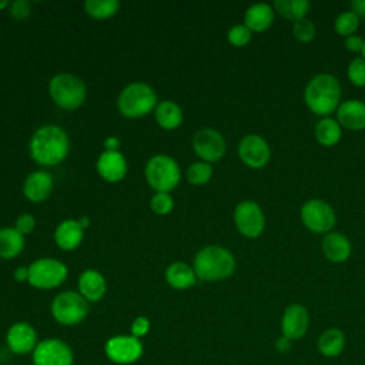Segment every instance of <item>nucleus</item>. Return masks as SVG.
<instances>
[{
    "label": "nucleus",
    "mask_w": 365,
    "mask_h": 365,
    "mask_svg": "<svg viewBox=\"0 0 365 365\" xmlns=\"http://www.w3.org/2000/svg\"><path fill=\"white\" fill-rule=\"evenodd\" d=\"M68 147V138L63 128L44 125L33 134L30 154L33 160L41 165H54L67 157Z\"/></svg>",
    "instance_id": "nucleus-1"
},
{
    "label": "nucleus",
    "mask_w": 365,
    "mask_h": 365,
    "mask_svg": "<svg viewBox=\"0 0 365 365\" xmlns=\"http://www.w3.org/2000/svg\"><path fill=\"white\" fill-rule=\"evenodd\" d=\"M339 81L331 74H317L308 83L304 98L309 110L318 115L332 113L339 103Z\"/></svg>",
    "instance_id": "nucleus-2"
},
{
    "label": "nucleus",
    "mask_w": 365,
    "mask_h": 365,
    "mask_svg": "<svg viewBox=\"0 0 365 365\" xmlns=\"http://www.w3.org/2000/svg\"><path fill=\"white\" fill-rule=\"evenodd\" d=\"M235 259L232 254L218 245H210L198 251L194 259V272L204 281H220L234 272Z\"/></svg>",
    "instance_id": "nucleus-3"
},
{
    "label": "nucleus",
    "mask_w": 365,
    "mask_h": 365,
    "mask_svg": "<svg viewBox=\"0 0 365 365\" xmlns=\"http://www.w3.org/2000/svg\"><path fill=\"white\" fill-rule=\"evenodd\" d=\"M157 104L154 90L144 83L127 86L118 97V110L124 117L138 118L148 114Z\"/></svg>",
    "instance_id": "nucleus-4"
},
{
    "label": "nucleus",
    "mask_w": 365,
    "mask_h": 365,
    "mask_svg": "<svg viewBox=\"0 0 365 365\" xmlns=\"http://www.w3.org/2000/svg\"><path fill=\"white\" fill-rule=\"evenodd\" d=\"M50 96L54 103L66 110H74L80 107L86 98V86L83 80L73 74H57L51 78Z\"/></svg>",
    "instance_id": "nucleus-5"
},
{
    "label": "nucleus",
    "mask_w": 365,
    "mask_h": 365,
    "mask_svg": "<svg viewBox=\"0 0 365 365\" xmlns=\"http://www.w3.org/2000/svg\"><path fill=\"white\" fill-rule=\"evenodd\" d=\"M180 168L168 155L158 154L148 160L145 165V178L157 192H168L180 182Z\"/></svg>",
    "instance_id": "nucleus-6"
},
{
    "label": "nucleus",
    "mask_w": 365,
    "mask_h": 365,
    "mask_svg": "<svg viewBox=\"0 0 365 365\" xmlns=\"http://www.w3.org/2000/svg\"><path fill=\"white\" fill-rule=\"evenodd\" d=\"M87 312V299L74 291H64L58 294L51 304V314L54 319L63 325H76L81 322Z\"/></svg>",
    "instance_id": "nucleus-7"
},
{
    "label": "nucleus",
    "mask_w": 365,
    "mask_h": 365,
    "mask_svg": "<svg viewBox=\"0 0 365 365\" xmlns=\"http://www.w3.org/2000/svg\"><path fill=\"white\" fill-rule=\"evenodd\" d=\"M67 278V267L56 258H40L29 267V282L34 288L50 289Z\"/></svg>",
    "instance_id": "nucleus-8"
},
{
    "label": "nucleus",
    "mask_w": 365,
    "mask_h": 365,
    "mask_svg": "<svg viewBox=\"0 0 365 365\" xmlns=\"http://www.w3.org/2000/svg\"><path fill=\"white\" fill-rule=\"evenodd\" d=\"M301 218L305 227L314 232H328L335 225V212L324 200H309L301 208Z\"/></svg>",
    "instance_id": "nucleus-9"
},
{
    "label": "nucleus",
    "mask_w": 365,
    "mask_h": 365,
    "mask_svg": "<svg viewBox=\"0 0 365 365\" xmlns=\"http://www.w3.org/2000/svg\"><path fill=\"white\" fill-rule=\"evenodd\" d=\"M106 355L115 364L127 365L135 362L143 355L140 338L133 335H115L106 342Z\"/></svg>",
    "instance_id": "nucleus-10"
},
{
    "label": "nucleus",
    "mask_w": 365,
    "mask_h": 365,
    "mask_svg": "<svg viewBox=\"0 0 365 365\" xmlns=\"http://www.w3.org/2000/svg\"><path fill=\"white\" fill-rule=\"evenodd\" d=\"M234 221L237 230L248 238L258 237L265 225L264 212L254 201L240 202L234 211Z\"/></svg>",
    "instance_id": "nucleus-11"
},
{
    "label": "nucleus",
    "mask_w": 365,
    "mask_h": 365,
    "mask_svg": "<svg viewBox=\"0 0 365 365\" xmlns=\"http://www.w3.org/2000/svg\"><path fill=\"white\" fill-rule=\"evenodd\" d=\"M33 362L34 365H71L73 351L60 339H44L34 348Z\"/></svg>",
    "instance_id": "nucleus-12"
},
{
    "label": "nucleus",
    "mask_w": 365,
    "mask_h": 365,
    "mask_svg": "<svg viewBox=\"0 0 365 365\" xmlns=\"http://www.w3.org/2000/svg\"><path fill=\"white\" fill-rule=\"evenodd\" d=\"M192 147L204 163L218 161L225 153V141L222 135L212 128H202L195 133Z\"/></svg>",
    "instance_id": "nucleus-13"
},
{
    "label": "nucleus",
    "mask_w": 365,
    "mask_h": 365,
    "mask_svg": "<svg viewBox=\"0 0 365 365\" xmlns=\"http://www.w3.org/2000/svg\"><path fill=\"white\" fill-rule=\"evenodd\" d=\"M238 154L248 167L261 168L268 163L271 151L269 145L261 135L248 134L241 140L238 145Z\"/></svg>",
    "instance_id": "nucleus-14"
},
{
    "label": "nucleus",
    "mask_w": 365,
    "mask_h": 365,
    "mask_svg": "<svg viewBox=\"0 0 365 365\" xmlns=\"http://www.w3.org/2000/svg\"><path fill=\"white\" fill-rule=\"evenodd\" d=\"M309 325V315L308 311L299 305L292 304L289 305L281 318V331L282 335L292 339H298L305 335Z\"/></svg>",
    "instance_id": "nucleus-15"
},
{
    "label": "nucleus",
    "mask_w": 365,
    "mask_h": 365,
    "mask_svg": "<svg viewBox=\"0 0 365 365\" xmlns=\"http://www.w3.org/2000/svg\"><path fill=\"white\" fill-rule=\"evenodd\" d=\"M6 341L14 354L23 355L34 351L37 346V334L30 324L16 322L9 328Z\"/></svg>",
    "instance_id": "nucleus-16"
},
{
    "label": "nucleus",
    "mask_w": 365,
    "mask_h": 365,
    "mask_svg": "<svg viewBox=\"0 0 365 365\" xmlns=\"http://www.w3.org/2000/svg\"><path fill=\"white\" fill-rule=\"evenodd\" d=\"M98 174L108 182H117L127 173V163L120 151H104L97 160Z\"/></svg>",
    "instance_id": "nucleus-17"
},
{
    "label": "nucleus",
    "mask_w": 365,
    "mask_h": 365,
    "mask_svg": "<svg viewBox=\"0 0 365 365\" xmlns=\"http://www.w3.org/2000/svg\"><path fill=\"white\" fill-rule=\"evenodd\" d=\"M339 125L348 130L365 128V103L359 100L344 101L336 111Z\"/></svg>",
    "instance_id": "nucleus-18"
},
{
    "label": "nucleus",
    "mask_w": 365,
    "mask_h": 365,
    "mask_svg": "<svg viewBox=\"0 0 365 365\" xmlns=\"http://www.w3.org/2000/svg\"><path fill=\"white\" fill-rule=\"evenodd\" d=\"M53 188V178L47 171L31 173L24 182V195L34 202L46 200Z\"/></svg>",
    "instance_id": "nucleus-19"
},
{
    "label": "nucleus",
    "mask_w": 365,
    "mask_h": 365,
    "mask_svg": "<svg viewBox=\"0 0 365 365\" xmlns=\"http://www.w3.org/2000/svg\"><path fill=\"white\" fill-rule=\"evenodd\" d=\"M106 279L98 271L86 269L81 272L78 278V289L87 301H100L106 294Z\"/></svg>",
    "instance_id": "nucleus-20"
},
{
    "label": "nucleus",
    "mask_w": 365,
    "mask_h": 365,
    "mask_svg": "<svg viewBox=\"0 0 365 365\" xmlns=\"http://www.w3.org/2000/svg\"><path fill=\"white\" fill-rule=\"evenodd\" d=\"M83 234H84V230L78 221L66 220L57 227L54 238H56L57 245L61 250L70 251L80 245V242L83 240Z\"/></svg>",
    "instance_id": "nucleus-21"
},
{
    "label": "nucleus",
    "mask_w": 365,
    "mask_h": 365,
    "mask_svg": "<svg viewBox=\"0 0 365 365\" xmlns=\"http://www.w3.org/2000/svg\"><path fill=\"white\" fill-rule=\"evenodd\" d=\"M322 251L332 262H344L351 254V244L348 238L339 232H329L322 241Z\"/></svg>",
    "instance_id": "nucleus-22"
},
{
    "label": "nucleus",
    "mask_w": 365,
    "mask_h": 365,
    "mask_svg": "<svg viewBox=\"0 0 365 365\" xmlns=\"http://www.w3.org/2000/svg\"><path fill=\"white\" fill-rule=\"evenodd\" d=\"M274 20V10L267 3H257L247 9L244 21L251 31H264L267 30Z\"/></svg>",
    "instance_id": "nucleus-23"
},
{
    "label": "nucleus",
    "mask_w": 365,
    "mask_h": 365,
    "mask_svg": "<svg viewBox=\"0 0 365 365\" xmlns=\"http://www.w3.org/2000/svg\"><path fill=\"white\" fill-rule=\"evenodd\" d=\"M165 279L175 289H187L195 284V272L184 262H173L165 271Z\"/></svg>",
    "instance_id": "nucleus-24"
},
{
    "label": "nucleus",
    "mask_w": 365,
    "mask_h": 365,
    "mask_svg": "<svg viewBox=\"0 0 365 365\" xmlns=\"http://www.w3.org/2000/svg\"><path fill=\"white\" fill-rule=\"evenodd\" d=\"M24 247L23 234L16 228H0V257L1 258H14L17 257Z\"/></svg>",
    "instance_id": "nucleus-25"
},
{
    "label": "nucleus",
    "mask_w": 365,
    "mask_h": 365,
    "mask_svg": "<svg viewBox=\"0 0 365 365\" xmlns=\"http://www.w3.org/2000/svg\"><path fill=\"white\" fill-rule=\"evenodd\" d=\"M155 120L163 128L174 130L182 121V111L175 103L163 101L155 107Z\"/></svg>",
    "instance_id": "nucleus-26"
},
{
    "label": "nucleus",
    "mask_w": 365,
    "mask_h": 365,
    "mask_svg": "<svg viewBox=\"0 0 365 365\" xmlns=\"http://www.w3.org/2000/svg\"><path fill=\"white\" fill-rule=\"evenodd\" d=\"M345 345L344 332L338 328H329L322 332L318 339V349L325 356H336Z\"/></svg>",
    "instance_id": "nucleus-27"
},
{
    "label": "nucleus",
    "mask_w": 365,
    "mask_h": 365,
    "mask_svg": "<svg viewBox=\"0 0 365 365\" xmlns=\"http://www.w3.org/2000/svg\"><path fill=\"white\" fill-rule=\"evenodd\" d=\"M315 138L322 145H334L341 138V125L335 120L325 117L315 125Z\"/></svg>",
    "instance_id": "nucleus-28"
},
{
    "label": "nucleus",
    "mask_w": 365,
    "mask_h": 365,
    "mask_svg": "<svg viewBox=\"0 0 365 365\" xmlns=\"http://www.w3.org/2000/svg\"><path fill=\"white\" fill-rule=\"evenodd\" d=\"M274 7L281 16L297 21V20L305 19V14L309 10V1H307V0H277L274 3Z\"/></svg>",
    "instance_id": "nucleus-29"
},
{
    "label": "nucleus",
    "mask_w": 365,
    "mask_h": 365,
    "mask_svg": "<svg viewBox=\"0 0 365 365\" xmlns=\"http://www.w3.org/2000/svg\"><path fill=\"white\" fill-rule=\"evenodd\" d=\"M120 3L117 0H87L84 3L86 11L94 19H107L117 13Z\"/></svg>",
    "instance_id": "nucleus-30"
},
{
    "label": "nucleus",
    "mask_w": 365,
    "mask_h": 365,
    "mask_svg": "<svg viewBox=\"0 0 365 365\" xmlns=\"http://www.w3.org/2000/svg\"><path fill=\"white\" fill-rule=\"evenodd\" d=\"M359 17L352 11L341 13L335 20V31L341 36H352V33L358 29Z\"/></svg>",
    "instance_id": "nucleus-31"
},
{
    "label": "nucleus",
    "mask_w": 365,
    "mask_h": 365,
    "mask_svg": "<svg viewBox=\"0 0 365 365\" xmlns=\"http://www.w3.org/2000/svg\"><path fill=\"white\" fill-rule=\"evenodd\" d=\"M211 175H212V168L208 163H204V161L194 163L187 170V178L194 185L205 184L211 178Z\"/></svg>",
    "instance_id": "nucleus-32"
},
{
    "label": "nucleus",
    "mask_w": 365,
    "mask_h": 365,
    "mask_svg": "<svg viewBox=\"0 0 365 365\" xmlns=\"http://www.w3.org/2000/svg\"><path fill=\"white\" fill-rule=\"evenodd\" d=\"M292 33H294V37L302 43H307V41H311L315 36V26L312 24L311 20L308 19H301V20H297L292 26Z\"/></svg>",
    "instance_id": "nucleus-33"
},
{
    "label": "nucleus",
    "mask_w": 365,
    "mask_h": 365,
    "mask_svg": "<svg viewBox=\"0 0 365 365\" xmlns=\"http://www.w3.org/2000/svg\"><path fill=\"white\" fill-rule=\"evenodd\" d=\"M348 78L352 84L362 87L365 86V58H354L348 66Z\"/></svg>",
    "instance_id": "nucleus-34"
},
{
    "label": "nucleus",
    "mask_w": 365,
    "mask_h": 365,
    "mask_svg": "<svg viewBox=\"0 0 365 365\" xmlns=\"http://www.w3.org/2000/svg\"><path fill=\"white\" fill-rule=\"evenodd\" d=\"M150 207L155 214L164 215L173 210L174 201L168 192H157L153 195V198L150 201Z\"/></svg>",
    "instance_id": "nucleus-35"
},
{
    "label": "nucleus",
    "mask_w": 365,
    "mask_h": 365,
    "mask_svg": "<svg viewBox=\"0 0 365 365\" xmlns=\"http://www.w3.org/2000/svg\"><path fill=\"white\" fill-rule=\"evenodd\" d=\"M228 40L232 46L242 47L251 40V30L245 24H237L230 29Z\"/></svg>",
    "instance_id": "nucleus-36"
},
{
    "label": "nucleus",
    "mask_w": 365,
    "mask_h": 365,
    "mask_svg": "<svg viewBox=\"0 0 365 365\" xmlns=\"http://www.w3.org/2000/svg\"><path fill=\"white\" fill-rule=\"evenodd\" d=\"M34 225H36V221H34L33 215H30V214H21V215L17 218L14 228H16L20 234H29V232L33 231Z\"/></svg>",
    "instance_id": "nucleus-37"
},
{
    "label": "nucleus",
    "mask_w": 365,
    "mask_h": 365,
    "mask_svg": "<svg viewBox=\"0 0 365 365\" xmlns=\"http://www.w3.org/2000/svg\"><path fill=\"white\" fill-rule=\"evenodd\" d=\"M150 329V321L145 317H138L131 325V335L135 338L144 336Z\"/></svg>",
    "instance_id": "nucleus-38"
},
{
    "label": "nucleus",
    "mask_w": 365,
    "mask_h": 365,
    "mask_svg": "<svg viewBox=\"0 0 365 365\" xmlns=\"http://www.w3.org/2000/svg\"><path fill=\"white\" fill-rule=\"evenodd\" d=\"M30 13V4L27 1H16L11 6V16L17 20L27 17Z\"/></svg>",
    "instance_id": "nucleus-39"
},
{
    "label": "nucleus",
    "mask_w": 365,
    "mask_h": 365,
    "mask_svg": "<svg viewBox=\"0 0 365 365\" xmlns=\"http://www.w3.org/2000/svg\"><path fill=\"white\" fill-rule=\"evenodd\" d=\"M345 46L349 51H362L364 40L359 36H348L345 40Z\"/></svg>",
    "instance_id": "nucleus-40"
},
{
    "label": "nucleus",
    "mask_w": 365,
    "mask_h": 365,
    "mask_svg": "<svg viewBox=\"0 0 365 365\" xmlns=\"http://www.w3.org/2000/svg\"><path fill=\"white\" fill-rule=\"evenodd\" d=\"M275 348L279 351V352H288L289 348H291V339L287 338V336H279L277 341H275Z\"/></svg>",
    "instance_id": "nucleus-41"
},
{
    "label": "nucleus",
    "mask_w": 365,
    "mask_h": 365,
    "mask_svg": "<svg viewBox=\"0 0 365 365\" xmlns=\"http://www.w3.org/2000/svg\"><path fill=\"white\" fill-rule=\"evenodd\" d=\"M351 9L358 17L365 16V0H352L351 1Z\"/></svg>",
    "instance_id": "nucleus-42"
},
{
    "label": "nucleus",
    "mask_w": 365,
    "mask_h": 365,
    "mask_svg": "<svg viewBox=\"0 0 365 365\" xmlns=\"http://www.w3.org/2000/svg\"><path fill=\"white\" fill-rule=\"evenodd\" d=\"M118 145H120V140H118L117 137H114V135L107 137V138L104 140V148H106V151H117Z\"/></svg>",
    "instance_id": "nucleus-43"
},
{
    "label": "nucleus",
    "mask_w": 365,
    "mask_h": 365,
    "mask_svg": "<svg viewBox=\"0 0 365 365\" xmlns=\"http://www.w3.org/2000/svg\"><path fill=\"white\" fill-rule=\"evenodd\" d=\"M14 278H16L17 281H26V279H29V268H26V267L17 268V269L14 271Z\"/></svg>",
    "instance_id": "nucleus-44"
},
{
    "label": "nucleus",
    "mask_w": 365,
    "mask_h": 365,
    "mask_svg": "<svg viewBox=\"0 0 365 365\" xmlns=\"http://www.w3.org/2000/svg\"><path fill=\"white\" fill-rule=\"evenodd\" d=\"M78 222H80V225L83 227V230H86V228L88 227V224H90V221H88V218H87V217L80 218V220H78Z\"/></svg>",
    "instance_id": "nucleus-45"
},
{
    "label": "nucleus",
    "mask_w": 365,
    "mask_h": 365,
    "mask_svg": "<svg viewBox=\"0 0 365 365\" xmlns=\"http://www.w3.org/2000/svg\"><path fill=\"white\" fill-rule=\"evenodd\" d=\"M6 6H7V1H6V0L0 3V9H3V7H6Z\"/></svg>",
    "instance_id": "nucleus-46"
},
{
    "label": "nucleus",
    "mask_w": 365,
    "mask_h": 365,
    "mask_svg": "<svg viewBox=\"0 0 365 365\" xmlns=\"http://www.w3.org/2000/svg\"><path fill=\"white\" fill-rule=\"evenodd\" d=\"M362 57L365 58V41H364V47H362Z\"/></svg>",
    "instance_id": "nucleus-47"
}]
</instances>
